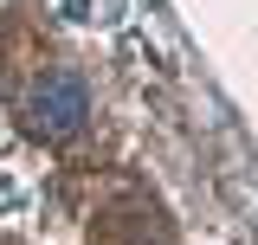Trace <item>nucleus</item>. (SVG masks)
Returning <instances> with one entry per match:
<instances>
[{"instance_id": "nucleus-1", "label": "nucleus", "mask_w": 258, "mask_h": 245, "mask_svg": "<svg viewBox=\"0 0 258 245\" xmlns=\"http://www.w3.org/2000/svg\"><path fill=\"white\" fill-rule=\"evenodd\" d=\"M84 116H91L84 78H78V71H45V84L32 91V122H39L45 136H71Z\"/></svg>"}]
</instances>
